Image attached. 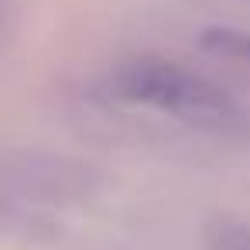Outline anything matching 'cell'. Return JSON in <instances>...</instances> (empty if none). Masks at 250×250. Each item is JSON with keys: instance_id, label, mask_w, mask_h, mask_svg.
Here are the masks:
<instances>
[{"instance_id": "cell-2", "label": "cell", "mask_w": 250, "mask_h": 250, "mask_svg": "<svg viewBox=\"0 0 250 250\" xmlns=\"http://www.w3.org/2000/svg\"><path fill=\"white\" fill-rule=\"evenodd\" d=\"M202 48L209 55L229 59V62H243L250 65V35L247 31H233V28H209L202 35Z\"/></svg>"}, {"instance_id": "cell-3", "label": "cell", "mask_w": 250, "mask_h": 250, "mask_svg": "<svg viewBox=\"0 0 250 250\" xmlns=\"http://www.w3.org/2000/svg\"><path fill=\"white\" fill-rule=\"evenodd\" d=\"M226 243H229L233 250H250V233H247V229H229Z\"/></svg>"}, {"instance_id": "cell-1", "label": "cell", "mask_w": 250, "mask_h": 250, "mask_svg": "<svg viewBox=\"0 0 250 250\" xmlns=\"http://www.w3.org/2000/svg\"><path fill=\"white\" fill-rule=\"evenodd\" d=\"M110 93L124 103L147 106L158 113H168L192 127L209 130H229L243 124V110L236 100L209 83L206 76H195L192 69L165 59H137L127 62L110 76Z\"/></svg>"}]
</instances>
